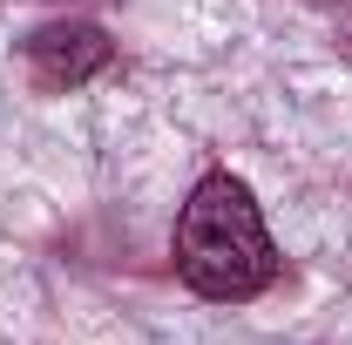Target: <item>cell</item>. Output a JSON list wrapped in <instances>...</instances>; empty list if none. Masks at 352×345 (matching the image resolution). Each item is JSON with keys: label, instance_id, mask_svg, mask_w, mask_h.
<instances>
[{"label": "cell", "instance_id": "obj_1", "mask_svg": "<svg viewBox=\"0 0 352 345\" xmlns=\"http://www.w3.org/2000/svg\"><path fill=\"white\" fill-rule=\"evenodd\" d=\"M170 258H176V278L197 298H217V304L258 298L278 278V244L264 230V210L244 176L210 170L190 190V203L176 216V237H170Z\"/></svg>", "mask_w": 352, "mask_h": 345}, {"label": "cell", "instance_id": "obj_2", "mask_svg": "<svg viewBox=\"0 0 352 345\" xmlns=\"http://www.w3.org/2000/svg\"><path fill=\"white\" fill-rule=\"evenodd\" d=\"M109 61H116V41L95 21H47V27L28 34V68H34L41 88H82Z\"/></svg>", "mask_w": 352, "mask_h": 345}, {"label": "cell", "instance_id": "obj_3", "mask_svg": "<svg viewBox=\"0 0 352 345\" xmlns=\"http://www.w3.org/2000/svg\"><path fill=\"white\" fill-rule=\"evenodd\" d=\"M339 54H352V14H339Z\"/></svg>", "mask_w": 352, "mask_h": 345}]
</instances>
